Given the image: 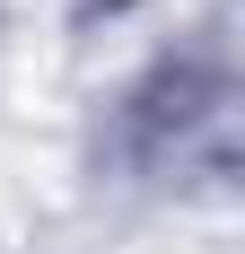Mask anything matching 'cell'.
Masks as SVG:
<instances>
[{
    "label": "cell",
    "instance_id": "1",
    "mask_svg": "<svg viewBox=\"0 0 245 254\" xmlns=\"http://www.w3.org/2000/svg\"><path fill=\"white\" fill-rule=\"evenodd\" d=\"M114 149L149 184H219L228 176V70L219 62H158L114 105Z\"/></svg>",
    "mask_w": 245,
    "mask_h": 254
}]
</instances>
